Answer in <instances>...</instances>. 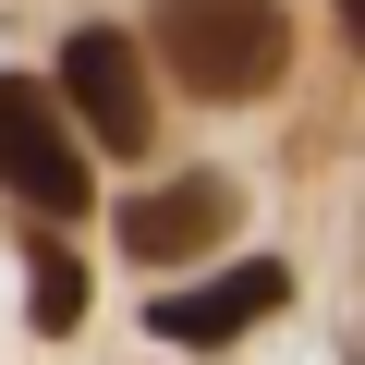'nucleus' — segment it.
Masks as SVG:
<instances>
[{
	"mask_svg": "<svg viewBox=\"0 0 365 365\" xmlns=\"http://www.w3.org/2000/svg\"><path fill=\"white\" fill-rule=\"evenodd\" d=\"M146 37H158V61L182 86L220 98V110H244V98H268L292 73V13L280 0H158Z\"/></svg>",
	"mask_w": 365,
	"mask_h": 365,
	"instance_id": "f257e3e1",
	"label": "nucleus"
},
{
	"mask_svg": "<svg viewBox=\"0 0 365 365\" xmlns=\"http://www.w3.org/2000/svg\"><path fill=\"white\" fill-rule=\"evenodd\" d=\"M61 98H73V122H86L110 158H146L158 98H146V49H134L122 25H73V37H61Z\"/></svg>",
	"mask_w": 365,
	"mask_h": 365,
	"instance_id": "f03ea898",
	"label": "nucleus"
},
{
	"mask_svg": "<svg viewBox=\"0 0 365 365\" xmlns=\"http://www.w3.org/2000/svg\"><path fill=\"white\" fill-rule=\"evenodd\" d=\"M0 182L37 220H86V146L49 110V86H25V73H0Z\"/></svg>",
	"mask_w": 365,
	"mask_h": 365,
	"instance_id": "7ed1b4c3",
	"label": "nucleus"
},
{
	"mask_svg": "<svg viewBox=\"0 0 365 365\" xmlns=\"http://www.w3.org/2000/svg\"><path fill=\"white\" fill-rule=\"evenodd\" d=\"M292 304V268L280 256H232L220 280H195V292H158L146 304V341H182V353H220V341H244L256 317H280Z\"/></svg>",
	"mask_w": 365,
	"mask_h": 365,
	"instance_id": "20e7f679",
	"label": "nucleus"
},
{
	"mask_svg": "<svg viewBox=\"0 0 365 365\" xmlns=\"http://www.w3.org/2000/svg\"><path fill=\"white\" fill-rule=\"evenodd\" d=\"M232 220H244L232 170H182V182H146V195L122 207V256H146V268H182V256L232 244Z\"/></svg>",
	"mask_w": 365,
	"mask_h": 365,
	"instance_id": "39448f33",
	"label": "nucleus"
},
{
	"mask_svg": "<svg viewBox=\"0 0 365 365\" xmlns=\"http://www.w3.org/2000/svg\"><path fill=\"white\" fill-rule=\"evenodd\" d=\"M73 317H86V268H73V244H37V329L61 341Z\"/></svg>",
	"mask_w": 365,
	"mask_h": 365,
	"instance_id": "423d86ee",
	"label": "nucleus"
},
{
	"mask_svg": "<svg viewBox=\"0 0 365 365\" xmlns=\"http://www.w3.org/2000/svg\"><path fill=\"white\" fill-rule=\"evenodd\" d=\"M329 13H341V37H353V61H365V0H329Z\"/></svg>",
	"mask_w": 365,
	"mask_h": 365,
	"instance_id": "0eeeda50",
	"label": "nucleus"
}]
</instances>
